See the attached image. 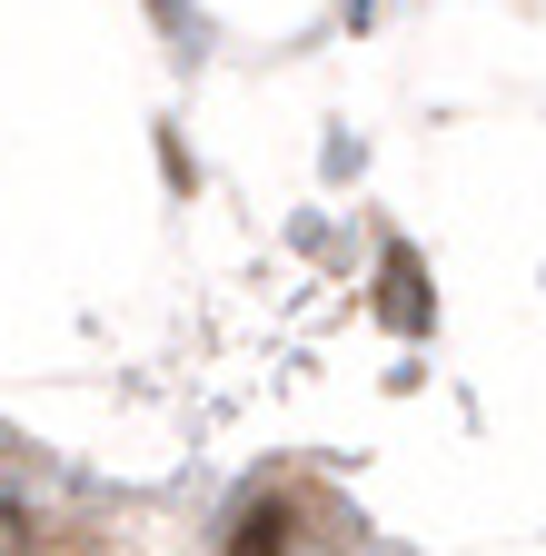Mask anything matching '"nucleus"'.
Returning a JSON list of instances; mask_svg holds the SVG:
<instances>
[{
    "label": "nucleus",
    "instance_id": "nucleus-1",
    "mask_svg": "<svg viewBox=\"0 0 546 556\" xmlns=\"http://www.w3.org/2000/svg\"><path fill=\"white\" fill-rule=\"evenodd\" d=\"M289 546H299L289 497H258V507H239V527H229V546H219V556H289Z\"/></svg>",
    "mask_w": 546,
    "mask_h": 556
},
{
    "label": "nucleus",
    "instance_id": "nucleus-2",
    "mask_svg": "<svg viewBox=\"0 0 546 556\" xmlns=\"http://www.w3.org/2000/svg\"><path fill=\"white\" fill-rule=\"evenodd\" d=\"M0 556H30V517L21 507H0Z\"/></svg>",
    "mask_w": 546,
    "mask_h": 556
},
{
    "label": "nucleus",
    "instance_id": "nucleus-3",
    "mask_svg": "<svg viewBox=\"0 0 546 556\" xmlns=\"http://www.w3.org/2000/svg\"><path fill=\"white\" fill-rule=\"evenodd\" d=\"M0 457H11V438H0Z\"/></svg>",
    "mask_w": 546,
    "mask_h": 556
}]
</instances>
